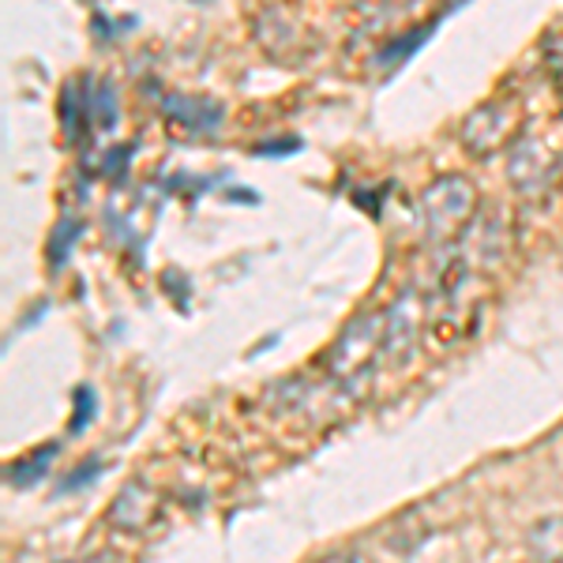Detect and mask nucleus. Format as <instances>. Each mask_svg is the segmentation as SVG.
<instances>
[{
	"mask_svg": "<svg viewBox=\"0 0 563 563\" xmlns=\"http://www.w3.org/2000/svg\"><path fill=\"white\" fill-rule=\"evenodd\" d=\"M95 417V390L90 387H79L76 390V413H71V432H84Z\"/></svg>",
	"mask_w": 563,
	"mask_h": 563,
	"instance_id": "f8f14e48",
	"label": "nucleus"
},
{
	"mask_svg": "<svg viewBox=\"0 0 563 563\" xmlns=\"http://www.w3.org/2000/svg\"><path fill=\"white\" fill-rule=\"evenodd\" d=\"M477 214V188L466 177H435L421 192V222L432 241H455Z\"/></svg>",
	"mask_w": 563,
	"mask_h": 563,
	"instance_id": "f03ea898",
	"label": "nucleus"
},
{
	"mask_svg": "<svg viewBox=\"0 0 563 563\" xmlns=\"http://www.w3.org/2000/svg\"><path fill=\"white\" fill-rule=\"evenodd\" d=\"M384 334H387V312H361L357 320L346 323V331L331 342L323 357V372L331 384L350 387L361 376H368L376 368V361H384Z\"/></svg>",
	"mask_w": 563,
	"mask_h": 563,
	"instance_id": "f257e3e1",
	"label": "nucleus"
},
{
	"mask_svg": "<svg viewBox=\"0 0 563 563\" xmlns=\"http://www.w3.org/2000/svg\"><path fill=\"white\" fill-rule=\"evenodd\" d=\"M466 241H470V252H466L470 267H493V263L504 256V249H507L504 225H499L496 218H493V222H470Z\"/></svg>",
	"mask_w": 563,
	"mask_h": 563,
	"instance_id": "6e6552de",
	"label": "nucleus"
},
{
	"mask_svg": "<svg viewBox=\"0 0 563 563\" xmlns=\"http://www.w3.org/2000/svg\"><path fill=\"white\" fill-rule=\"evenodd\" d=\"M507 177L519 188L522 196L541 199L552 192L560 177V154L541 140V135H519L511 151V162H507Z\"/></svg>",
	"mask_w": 563,
	"mask_h": 563,
	"instance_id": "20e7f679",
	"label": "nucleus"
},
{
	"mask_svg": "<svg viewBox=\"0 0 563 563\" xmlns=\"http://www.w3.org/2000/svg\"><path fill=\"white\" fill-rule=\"evenodd\" d=\"M316 563H372L368 556H361V552H334V556H323Z\"/></svg>",
	"mask_w": 563,
	"mask_h": 563,
	"instance_id": "4468645a",
	"label": "nucleus"
},
{
	"mask_svg": "<svg viewBox=\"0 0 563 563\" xmlns=\"http://www.w3.org/2000/svg\"><path fill=\"white\" fill-rule=\"evenodd\" d=\"M384 4H395V0H376V8H384Z\"/></svg>",
	"mask_w": 563,
	"mask_h": 563,
	"instance_id": "2eb2a0df",
	"label": "nucleus"
},
{
	"mask_svg": "<svg viewBox=\"0 0 563 563\" xmlns=\"http://www.w3.org/2000/svg\"><path fill=\"white\" fill-rule=\"evenodd\" d=\"M98 470H102V466H98V459H87V466L79 470V474H71V477L65 481V485H60V493H71V488H84L87 481H95Z\"/></svg>",
	"mask_w": 563,
	"mask_h": 563,
	"instance_id": "ddd939ff",
	"label": "nucleus"
},
{
	"mask_svg": "<svg viewBox=\"0 0 563 563\" xmlns=\"http://www.w3.org/2000/svg\"><path fill=\"white\" fill-rule=\"evenodd\" d=\"M162 109H166V117H174L177 124H185V129L192 132H211L222 124L225 109L211 102V98H180V95H169L166 102H162Z\"/></svg>",
	"mask_w": 563,
	"mask_h": 563,
	"instance_id": "0eeeda50",
	"label": "nucleus"
},
{
	"mask_svg": "<svg viewBox=\"0 0 563 563\" xmlns=\"http://www.w3.org/2000/svg\"><path fill=\"white\" fill-rule=\"evenodd\" d=\"M158 511H162V496L154 493L151 485H143V481H129V485L117 493L113 507H109V522H113L117 530L140 533L158 519Z\"/></svg>",
	"mask_w": 563,
	"mask_h": 563,
	"instance_id": "423d86ee",
	"label": "nucleus"
},
{
	"mask_svg": "<svg viewBox=\"0 0 563 563\" xmlns=\"http://www.w3.org/2000/svg\"><path fill=\"white\" fill-rule=\"evenodd\" d=\"M79 238V222H60L57 225V233H53V244H49V252H53V267H60L65 263V256H68V244Z\"/></svg>",
	"mask_w": 563,
	"mask_h": 563,
	"instance_id": "9b49d317",
	"label": "nucleus"
},
{
	"mask_svg": "<svg viewBox=\"0 0 563 563\" xmlns=\"http://www.w3.org/2000/svg\"><path fill=\"white\" fill-rule=\"evenodd\" d=\"M387 312V334H384V361L402 357L406 350L421 339L424 327V297L421 289H402L395 297V305L384 308Z\"/></svg>",
	"mask_w": 563,
	"mask_h": 563,
	"instance_id": "39448f33",
	"label": "nucleus"
},
{
	"mask_svg": "<svg viewBox=\"0 0 563 563\" xmlns=\"http://www.w3.org/2000/svg\"><path fill=\"white\" fill-rule=\"evenodd\" d=\"M522 124H526V113L515 98L485 102L462 121V147L474 154V158H488V154L504 151L511 140H519Z\"/></svg>",
	"mask_w": 563,
	"mask_h": 563,
	"instance_id": "7ed1b4c3",
	"label": "nucleus"
},
{
	"mask_svg": "<svg viewBox=\"0 0 563 563\" xmlns=\"http://www.w3.org/2000/svg\"><path fill=\"white\" fill-rule=\"evenodd\" d=\"M526 549H530L533 563H563V515L533 522L526 533Z\"/></svg>",
	"mask_w": 563,
	"mask_h": 563,
	"instance_id": "1a4fd4ad",
	"label": "nucleus"
},
{
	"mask_svg": "<svg viewBox=\"0 0 563 563\" xmlns=\"http://www.w3.org/2000/svg\"><path fill=\"white\" fill-rule=\"evenodd\" d=\"M57 455V443H49V448H42V451H34V455H26V459H20L15 462L12 470H8V481H12V485H34V481H38L45 470H49V459Z\"/></svg>",
	"mask_w": 563,
	"mask_h": 563,
	"instance_id": "9d476101",
	"label": "nucleus"
}]
</instances>
